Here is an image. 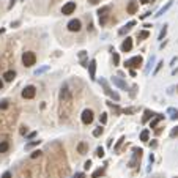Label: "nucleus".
<instances>
[{
    "mask_svg": "<svg viewBox=\"0 0 178 178\" xmlns=\"http://www.w3.org/2000/svg\"><path fill=\"white\" fill-rule=\"evenodd\" d=\"M22 63L25 68H30L36 63V55H35V52L29 51V52H24L22 54Z\"/></svg>",
    "mask_w": 178,
    "mask_h": 178,
    "instance_id": "nucleus-1",
    "label": "nucleus"
},
{
    "mask_svg": "<svg viewBox=\"0 0 178 178\" xmlns=\"http://www.w3.org/2000/svg\"><path fill=\"white\" fill-rule=\"evenodd\" d=\"M99 84L104 87V93L107 95V96H111L114 101H120V95L117 93V91H114V90H111V87H109V84H107V80L106 79H99Z\"/></svg>",
    "mask_w": 178,
    "mask_h": 178,
    "instance_id": "nucleus-2",
    "label": "nucleus"
},
{
    "mask_svg": "<svg viewBox=\"0 0 178 178\" xmlns=\"http://www.w3.org/2000/svg\"><path fill=\"white\" fill-rule=\"evenodd\" d=\"M142 63H144V59H142L140 55H136V57L126 60V62H125V66H126V68H131V70H134V68H139Z\"/></svg>",
    "mask_w": 178,
    "mask_h": 178,
    "instance_id": "nucleus-3",
    "label": "nucleus"
},
{
    "mask_svg": "<svg viewBox=\"0 0 178 178\" xmlns=\"http://www.w3.org/2000/svg\"><path fill=\"white\" fill-rule=\"evenodd\" d=\"M109 13H111V6H103L98 10V18H99V24L104 25L109 19Z\"/></svg>",
    "mask_w": 178,
    "mask_h": 178,
    "instance_id": "nucleus-4",
    "label": "nucleus"
},
{
    "mask_svg": "<svg viewBox=\"0 0 178 178\" xmlns=\"http://www.w3.org/2000/svg\"><path fill=\"white\" fill-rule=\"evenodd\" d=\"M35 95H36V88H35L33 85H27V87L22 90V98H25V99L35 98Z\"/></svg>",
    "mask_w": 178,
    "mask_h": 178,
    "instance_id": "nucleus-5",
    "label": "nucleus"
},
{
    "mask_svg": "<svg viewBox=\"0 0 178 178\" xmlns=\"http://www.w3.org/2000/svg\"><path fill=\"white\" fill-rule=\"evenodd\" d=\"M74 10H76V3H74V2H68V3H65V5H63L62 13H63L65 16H68V14H73Z\"/></svg>",
    "mask_w": 178,
    "mask_h": 178,
    "instance_id": "nucleus-6",
    "label": "nucleus"
},
{
    "mask_svg": "<svg viewBox=\"0 0 178 178\" xmlns=\"http://www.w3.org/2000/svg\"><path fill=\"white\" fill-rule=\"evenodd\" d=\"M80 27H82V24H80L79 19H71L70 22H68V30L70 32H79Z\"/></svg>",
    "mask_w": 178,
    "mask_h": 178,
    "instance_id": "nucleus-7",
    "label": "nucleus"
},
{
    "mask_svg": "<svg viewBox=\"0 0 178 178\" xmlns=\"http://www.w3.org/2000/svg\"><path fill=\"white\" fill-rule=\"evenodd\" d=\"M82 123H85V125H90V123L93 121V112L90 111V109H85L84 112H82Z\"/></svg>",
    "mask_w": 178,
    "mask_h": 178,
    "instance_id": "nucleus-8",
    "label": "nucleus"
},
{
    "mask_svg": "<svg viewBox=\"0 0 178 178\" xmlns=\"http://www.w3.org/2000/svg\"><path fill=\"white\" fill-rule=\"evenodd\" d=\"M88 73H90V79L91 80H95V76H96V60H90V63H88Z\"/></svg>",
    "mask_w": 178,
    "mask_h": 178,
    "instance_id": "nucleus-9",
    "label": "nucleus"
},
{
    "mask_svg": "<svg viewBox=\"0 0 178 178\" xmlns=\"http://www.w3.org/2000/svg\"><path fill=\"white\" fill-rule=\"evenodd\" d=\"M112 84L114 85H117L118 88H121V90H128V85H126V82L125 80H121L120 77H117V76H114L112 77Z\"/></svg>",
    "mask_w": 178,
    "mask_h": 178,
    "instance_id": "nucleus-10",
    "label": "nucleus"
},
{
    "mask_svg": "<svg viewBox=\"0 0 178 178\" xmlns=\"http://www.w3.org/2000/svg\"><path fill=\"white\" fill-rule=\"evenodd\" d=\"M131 49H132V38L126 36V39L121 43V51L123 52H129Z\"/></svg>",
    "mask_w": 178,
    "mask_h": 178,
    "instance_id": "nucleus-11",
    "label": "nucleus"
},
{
    "mask_svg": "<svg viewBox=\"0 0 178 178\" xmlns=\"http://www.w3.org/2000/svg\"><path fill=\"white\" fill-rule=\"evenodd\" d=\"M126 11L129 13V14H136V11H137V2H136V0H131V2L128 3V6H126Z\"/></svg>",
    "mask_w": 178,
    "mask_h": 178,
    "instance_id": "nucleus-12",
    "label": "nucleus"
},
{
    "mask_svg": "<svg viewBox=\"0 0 178 178\" xmlns=\"http://www.w3.org/2000/svg\"><path fill=\"white\" fill-rule=\"evenodd\" d=\"M155 112L153 111H150V109H145V111H144V117H142V123H147L150 118H155Z\"/></svg>",
    "mask_w": 178,
    "mask_h": 178,
    "instance_id": "nucleus-13",
    "label": "nucleus"
},
{
    "mask_svg": "<svg viewBox=\"0 0 178 178\" xmlns=\"http://www.w3.org/2000/svg\"><path fill=\"white\" fill-rule=\"evenodd\" d=\"M134 25H136V21H129V22H128L125 27H123V29H120V30H118V33H120V35H125L126 32H129V30L132 29Z\"/></svg>",
    "mask_w": 178,
    "mask_h": 178,
    "instance_id": "nucleus-14",
    "label": "nucleus"
},
{
    "mask_svg": "<svg viewBox=\"0 0 178 178\" xmlns=\"http://www.w3.org/2000/svg\"><path fill=\"white\" fill-rule=\"evenodd\" d=\"M167 115L170 117V120H178V109L169 107V109H167Z\"/></svg>",
    "mask_w": 178,
    "mask_h": 178,
    "instance_id": "nucleus-15",
    "label": "nucleus"
},
{
    "mask_svg": "<svg viewBox=\"0 0 178 178\" xmlns=\"http://www.w3.org/2000/svg\"><path fill=\"white\" fill-rule=\"evenodd\" d=\"M162 120H164V115H158V114H156L155 118L152 120V123H150V128H156V126H158V123L162 121Z\"/></svg>",
    "mask_w": 178,
    "mask_h": 178,
    "instance_id": "nucleus-16",
    "label": "nucleus"
},
{
    "mask_svg": "<svg viewBox=\"0 0 178 178\" xmlns=\"http://www.w3.org/2000/svg\"><path fill=\"white\" fill-rule=\"evenodd\" d=\"M87 150H88V145H87L85 142H80V144L77 145V152H79V155H85V153H87Z\"/></svg>",
    "mask_w": 178,
    "mask_h": 178,
    "instance_id": "nucleus-17",
    "label": "nucleus"
},
{
    "mask_svg": "<svg viewBox=\"0 0 178 178\" xmlns=\"http://www.w3.org/2000/svg\"><path fill=\"white\" fill-rule=\"evenodd\" d=\"M170 6H172V2H167V3H166V6H162V8H161V10H159L158 13H156L155 16H156V18H161V16H162L164 13H166V11H167V10L170 8Z\"/></svg>",
    "mask_w": 178,
    "mask_h": 178,
    "instance_id": "nucleus-18",
    "label": "nucleus"
},
{
    "mask_svg": "<svg viewBox=\"0 0 178 178\" xmlns=\"http://www.w3.org/2000/svg\"><path fill=\"white\" fill-rule=\"evenodd\" d=\"M14 77H16V73H14V71H6V73L3 74V79H5L6 82H11Z\"/></svg>",
    "mask_w": 178,
    "mask_h": 178,
    "instance_id": "nucleus-19",
    "label": "nucleus"
},
{
    "mask_svg": "<svg viewBox=\"0 0 178 178\" xmlns=\"http://www.w3.org/2000/svg\"><path fill=\"white\" fill-rule=\"evenodd\" d=\"M104 172H106V167H99L98 170H95V172L91 173V178H99V176L104 175Z\"/></svg>",
    "mask_w": 178,
    "mask_h": 178,
    "instance_id": "nucleus-20",
    "label": "nucleus"
},
{
    "mask_svg": "<svg viewBox=\"0 0 178 178\" xmlns=\"http://www.w3.org/2000/svg\"><path fill=\"white\" fill-rule=\"evenodd\" d=\"M8 148H10V144H8L6 140L0 142V153H6V152H8Z\"/></svg>",
    "mask_w": 178,
    "mask_h": 178,
    "instance_id": "nucleus-21",
    "label": "nucleus"
},
{
    "mask_svg": "<svg viewBox=\"0 0 178 178\" xmlns=\"http://www.w3.org/2000/svg\"><path fill=\"white\" fill-rule=\"evenodd\" d=\"M148 137H150V131H148V129H144V131L140 132V140H142V142H147Z\"/></svg>",
    "mask_w": 178,
    "mask_h": 178,
    "instance_id": "nucleus-22",
    "label": "nucleus"
},
{
    "mask_svg": "<svg viewBox=\"0 0 178 178\" xmlns=\"http://www.w3.org/2000/svg\"><path fill=\"white\" fill-rule=\"evenodd\" d=\"M39 144H41V140H32V142H29V144L25 145V150H30V148H33V147H36Z\"/></svg>",
    "mask_w": 178,
    "mask_h": 178,
    "instance_id": "nucleus-23",
    "label": "nucleus"
},
{
    "mask_svg": "<svg viewBox=\"0 0 178 178\" xmlns=\"http://www.w3.org/2000/svg\"><path fill=\"white\" fill-rule=\"evenodd\" d=\"M46 71H49V66H43V68H39V70H36V71H35V76H41V74L46 73Z\"/></svg>",
    "mask_w": 178,
    "mask_h": 178,
    "instance_id": "nucleus-24",
    "label": "nucleus"
},
{
    "mask_svg": "<svg viewBox=\"0 0 178 178\" xmlns=\"http://www.w3.org/2000/svg\"><path fill=\"white\" fill-rule=\"evenodd\" d=\"M112 59H114V65L117 66V65L120 63V57H118V54H117L114 49H112Z\"/></svg>",
    "mask_w": 178,
    "mask_h": 178,
    "instance_id": "nucleus-25",
    "label": "nucleus"
},
{
    "mask_svg": "<svg viewBox=\"0 0 178 178\" xmlns=\"http://www.w3.org/2000/svg\"><path fill=\"white\" fill-rule=\"evenodd\" d=\"M60 98H62V99H68V98H70V95H68V88H66V87H65V88H62Z\"/></svg>",
    "mask_w": 178,
    "mask_h": 178,
    "instance_id": "nucleus-26",
    "label": "nucleus"
},
{
    "mask_svg": "<svg viewBox=\"0 0 178 178\" xmlns=\"http://www.w3.org/2000/svg\"><path fill=\"white\" fill-rule=\"evenodd\" d=\"M166 33H167V25H164V27H162V30H161V33H159V36H158V39H159V41H161V39H164Z\"/></svg>",
    "mask_w": 178,
    "mask_h": 178,
    "instance_id": "nucleus-27",
    "label": "nucleus"
},
{
    "mask_svg": "<svg viewBox=\"0 0 178 178\" xmlns=\"http://www.w3.org/2000/svg\"><path fill=\"white\" fill-rule=\"evenodd\" d=\"M103 131H104V129H103V126H98L96 129L93 131V136H95V137H99V136L103 134Z\"/></svg>",
    "mask_w": 178,
    "mask_h": 178,
    "instance_id": "nucleus-28",
    "label": "nucleus"
},
{
    "mask_svg": "<svg viewBox=\"0 0 178 178\" xmlns=\"http://www.w3.org/2000/svg\"><path fill=\"white\" fill-rule=\"evenodd\" d=\"M8 101L6 99H3V101H0V111H6V109H8Z\"/></svg>",
    "mask_w": 178,
    "mask_h": 178,
    "instance_id": "nucleus-29",
    "label": "nucleus"
},
{
    "mask_svg": "<svg viewBox=\"0 0 178 178\" xmlns=\"http://www.w3.org/2000/svg\"><path fill=\"white\" fill-rule=\"evenodd\" d=\"M153 63H155V57L152 55V57H150V60H148V66L145 68V73H148V71H150V68L153 66Z\"/></svg>",
    "mask_w": 178,
    "mask_h": 178,
    "instance_id": "nucleus-30",
    "label": "nucleus"
},
{
    "mask_svg": "<svg viewBox=\"0 0 178 178\" xmlns=\"http://www.w3.org/2000/svg\"><path fill=\"white\" fill-rule=\"evenodd\" d=\"M148 35H150L148 30H142V32H139V39H145V38H148Z\"/></svg>",
    "mask_w": 178,
    "mask_h": 178,
    "instance_id": "nucleus-31",
    "label": "nucleus"
},
{
    "mask_svg": "<svg viewBox=\"0 0 178 178\" xmlns=\"http://www.w3.org/2000/svg\"><path fill=\"white\" fill-rule=\"evenodd\" d=\"M96 156H98V158H104V148H103V147H98V148H96Z\"/></svg>",
    "mask_w": 178,
    "mask_h": 178,
    "instance_id": "nucleus-32",
    "label": "nucleus"
},
{
    "mask_svg": "<svg viewBox=\"0 0 178 178\" xmlns=\"http://www.w3.org/2000/svg\"><path fill=\"white\" fill-rule=\"evenodd\" d=\"M162 65H164V62H158V65H156V68H155V71H153V76H156V74L159 73V70L162 68Z\"/></svg>",
    "mask_w": 178,
    "mask_h": 178,
    "instance_id": "nucleus-33",
    "label": "nucleus"
},
{
    "mask_svg": "<svg viewBox=\"0 0 178 178\" xmlns=\"http://www.w3.org/2000/svg\"><path fill=\"white\" fill-rule=\"evenodd\" d=\"M99 121H101V125H106V121H107V114H106V112H103V114H101Z\"/></svg>",
    "mask_w": 178,
    "mask_h": 178,
    "instance_id": "nucleus-34",
    "label": "nucleus"
},
{
    "mask_svg": "<svg viewBox=\"0 0 178 178\" xmlns=\"http://www.w3.org/2000/svg\"><path fill=\"white\" fill-rule=\"evenodd\" d=\"M39 156H41V152H39V150H35V152L30 155V158H32V159H36V158H39Z\"/></svg>",
    "mask_w": 178,
    "mask_h": 178,
    "instance_id": "nucleus-35",
    "label": "nucleus"
},
{
    "mask_svg": "<svg viewBox=\"0 0 178 178\" xmlns=\"http://www.w3.org/2000/svg\"><path fill=\"white\" fill-rule=\"evenodd\" d=\"M178 136V126H175L172 131H170V137H176Z\"/></svg>",
    "mask_w": 178,
    "mask_h": 178,
    "instance_id": "nucleus-36",
    "label": "nucleus"
},
{
    "mask_svg": "<svg viewBox=\"0 0 178 178\" xmlns=\"http://www.w3.org/2000/svg\"><path fill=\"white\" fill-rule=\"evenodd\" d=\"M123 140H125V137H120V139H118V142H117V145H115V150H118V148H120V145L123 144Z\"/></svg>",
    "mask_w": 178,
    "mask_h": 178,
    "instance_id": "nucleus-37",
    "label": "nucleus"
},
{
    "mask_svg": "<svg viewBox=\"0 0 178 178\" xmlns=\"http://www.w3.org/2000/svg\"><path fill=\"white\" fill-rule=\"evenodd\" d=\"M84 167H85L87 170H88V169L91 167V161H90V159H88V161H85V164H84Z\"/></svg>",
    "mask_w": 178,
    "mask_h": 178,
    "instance_id": "nucleus-38",
    "label": "nucleus"
},
{
    "mask_svg": "<svg viewBox=\"0 0 178 178\" xmlns=\"http://www.w3.org/2000/svg\"><path fill=\"white\" fill-rule=\"evenodd\" d=\"M74 178H85V173L79 172V173H76V175H74Z\"/></svg>",
    "mask_w": 178,
    "mask_h": 178,
    "instance_id": "nucleus-39",
    "label": "nucleus"
},
{
    "mask_svg": "<svg viewBox=\"0 0 178 178\" xmlns=\"http://www.w3.org/2000/svg\"><path fill=\"white\" fill-rule=\"evenodd\" d=\"M21 134H22V136L27 134V126H21Z\"/></svg>",
    "mask_w": 178,
    "mask_h": 178,
    "instance_id": "nucleus-40",
    "label": "nucleus"
},
{
    "mask_svg": "<svg viewBox=\"0 0 178 178\" xmlns=\"http://www.w3.org/2000/svg\"><path fill=\"white\" fill-rule=\"evenodd\" d=\"M2 178H11V172H5V173L2 175Z\"/></svg>",
    "mask_w": 178,
    "mask_h": 178,
    "instance_id": "nucleus-41",
    "label": "nucleus"
},
{
    "mask_svg": "<svg viewBox=\"0 0 178 178\" xmlns=\"http://www.w3.org/2000/svg\"><path fill=\"white\" fill-rule=\"evenodd\" d=\"M14 3H16V0H11V2H10V5H8V10H11L13 6H14Z\"/></svg>",
    "mask_w": 178,
    "mask_h": 178,
    "instance_id": "nucleus-42",
    "label": "nucleus"
},
{
    "mask_svg": "<svg viewBox=\"0 0 178 178\" xmlns=\"http://www.w3.org/2000/svg\"><path fill=\"white\" fill-rule=\"evenodd\" d=\"M35 136H36V132H30L29 136H27V137H29V139H33V137H35Z\"/></svg>",
    "mask_w": 178,
    "mask_h": 178,
    "instance_id": "nucleus-43",
    "label": "nucleus"
},
{
    "mask_svg": "<svg viewBox=\"0 0 178 178\" xmlns=\"http://www.w3.org/2000/svg\"><path fill=\"white\" fill-rule=\"evenodd\" d=\"M88 2H90V3H91V5H96V3H98V2H99V0H88Z\"/></svg>",
    "mask_w": 178,
    "mask_h": 178,
    "instance_id": "nucleus-44",
    "label": "nucleus"
},
{
    "mask_svg": "<svg viewBox=\"0 0 178 178\" xmlns=\"http://www.w3.org/2000/svg\"><path fill=\"white\" fill-rule=\"evenodd\" d=\"M18 25H19V21H16V22H13V24H11V27H18Z\"/></svg>",
    "mask_w": 178,
    "mask_h": 178,
    "instance_id": "nucleus-45",
    "label": "nucleus"
},
{
    "mask_svg": "<svg viewBox=\"0 0 178 178\" xmlns=\"http://www.w3.org/2000/svg\"><path fill=\"white\" fill-rule=\"evenodd\" d=\"M2 88H3V80L0 79V90H2Z\"/></svg>",
    "mask_w": 178,
    "mask_h": 178,
    "instance_id": "nucleus-46",
    "label": "nucleus"
},
{
    "mask_svg": "<svg viewBox=\"0 0 178 178\" xmlns=\"http://www.w3.org/2000/svg\"><path fill=\"white\" fill-rule=\"evenodd\" d=\"M5 33V29H0V35H3Z\"/></svg>",
    "mask_w": 178,
    "mask_h": 178,
    "instance_id": "nucleus-47",
    "label": "nucleus"
},
{
    "mask_svg": "<svg viewBox=\"0 0 178 178\" xmlns=\"http://www.w3.org/2000/svg\"><path fill=\"white\" fill-rule=\"evenodd\" d=\"M140 2H142V3H148V2H150V0H140Z\"/></svg>",
    "mask_w": 178,
    "mask_h": 178,
    "instance_id": "nucleus-48",
    "label": "nucleus"
}]
</instances>
